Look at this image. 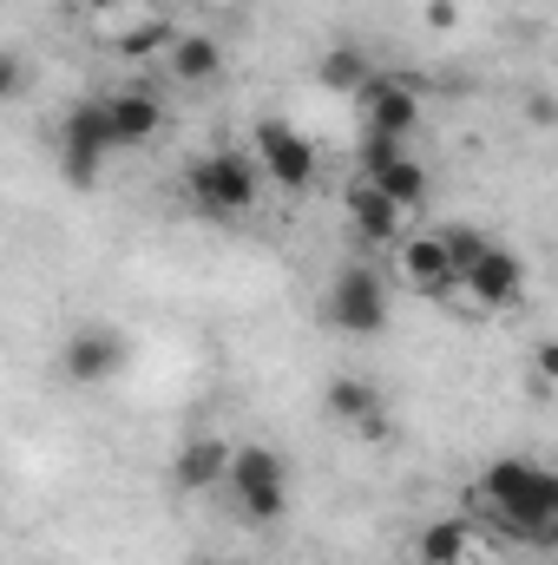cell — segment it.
<instances>
[{
  "label": "cell",
  "mask_w": 558,
  "mask_h": 565,
  "mask_svg": "<svg viewBox=\"0 0 558 565\" xmlns=\"http://www.w3.org/2000/svg\"><path fill=\"white\" fill-rule=\"evenodd\" d=\"M480 500L500 513V526H506V533H526V540H539V546L552 540V520H558V473H552V467L506 454V460H493V467H486Z\"/></svg>",
  "instance_id": "1"
},
{
  "label": "cell",
  "mask_w": 558,
  "mask_h": 565,
  "mask_svg": "<svg viewBox=\"0 0 558 565\" xmlns=\"http://www.w3.org/2000/svg\"><path fill=\"white\" fill-rule=\"evenodd\" d=\"M224 487L237 493L244 520H257V526H277L282 513H289V460H282L277 447H264V440H244V447H230Z\"/></svg>",
  "instance_id": "2"
},
{
  "label": "cell",
  "mask_w": 558,
  "mask_h": 565,
  "mask_svg": "<svg viewBox=\"0 0 558 565\" xmlns=\"http://www.w3.org/2000/svg\"><path fill=\"white\" fill-rule=\"evenodd\" d=\"M257 164L244 158V151H211V158H197L191 171H184V191H191V204L197 211H211V217H244L250 204H257Z\"/></svg>",
  "instance_id": "3"
},
{
  "label": "cell",
  "mask_w": 558,
  "mask_h": 565,
  "mask_svg": "<svg viewBox=\"0 0 558 565\" xmlns=\"http://www.w3.org/2000/svg\"><path fill=\"white\" fill-rule=\"evenodd\" d=\"M526 296V257L519 250H500V244H486L480 250V264H466L460 282L447 289V302H460V309H513Z\"/></svg>",
  "instance_id": "4"
},
{
  "label": "cell",
  "mask_w": 558,
  "mask_h": 565,
  "mask_svg": "<svg viewBox=\"0 0 558 565\" xmlns=\"http://www.w3.org/2000/svg\"><path fill=\"white\" fill-rule=\"evenodd\" d=\"M112 151V119H106V99H86L66 113L60 126V164H66V184H99V158Z\"/></svg>",
  "instance_id": "5"
},
{
  "label": "cell",
  "mask_w": 558,
  "mask_h": 565,
  "mask_svg": "<svg viewBox=\"0 0 558 565\" xmlns=\"http://www.w3.org/2000/svg\"><path fill=\"white\" fill-rule=\"evenodd\" d=\"M126 335L119 329H106V322H86V329H73L66 335V349H60V375L73 382V388H106L119 369H126Z\"/></svg>",
  "instance_id": "6"
},
{
  "label": "cell",
  "mask_w": 558,
  "mask_h": 565,
  "mask_svg": "<svg viewBox=\"0 0 558 565\" xmlns=\"http://www.w3.org/2000/svg\"><path fill=\"white\" fill-rule=\"evenodd\" d=\"M329 322L342 335H382V322H388V282L375 277V270H362V264H348L342 277L329 282Z\"/></svg>",
  "instance_id": "7"
},
{
  "label": "cell",
  "mask_w": 558,
  "mask_h": 565,
  "mask_svg": "<svg viewBox=\"0 0 558 565\" xmlns=\"http://www.w3.org/2000/svg\"><path fill=\"white\" fill-rule=\"evenodd\" d=\"M257 171L282 184V191H309V178H315V145L302 139L296 126H282V119H257Z\"/></svg>",
  "instance_id": "8"
},
{
  "label": "cell",
  "mask_w": 558,
  "mask_h": 565,
  "mask_svg": "<svg viewBox=\"0 0 558 565\" xmlns=\"http://www.w3.org/2000/svg\"><path fill=\"white\" fill-rule=\"evenodd\" d=\"M362 126L375 132V139H401L420 126V93L415 86H401V79H368L362 86Z\"/></svg>",
  "instance_id": "9"
},
{
  "label": "cell",
  "mask_w": 558,
  "mask_h": 565,
  "mask_svg": "<svg viewBox=\"0 0 558 565\" xmlns=\"http://www.w3.org/2000/svg\"><path fill=\"white\" fill-rule=\"evenodd\" d=\"M395 277L408 282L415 296H447L453 289V264H447V250H440V237L433 231H408L401 244H395Z\"/></svg>",
  "instance_id": "10"
},
{
  "label": "cell",
  "mask_w": 558,
  "mask_h": 565,
  "mask_svg": "<svg viewBox=\"0 0 558 565\" xmlns=\"http://www.w3.org/2000/svg\"><path fill=\"white\" fill-rule=\"evenodd\" d=\"M348 231L368 237V244H401L408 237V211H395L368 178H355L348 184Z\"/></svg>",
  "instance_id": "11"
},
{
  "label": "cell",
  "mask_w": 558,
  "mask_h": 565,
  "mask_svg": "<svg viewBox=\"0 0 558 565\" xmlns=\"http://www.w3.org/2000/svg\"><path fill=\"white\" fill-rule=\"evenodd\" d=\"M106 119H112V151H132V145L158 139V126H164V106H158V93H112L106 99Z\"/></svg>",
  "instance_id": "12"
},
{
  "label": "cell",
  "mask_w": 558,
  "mask_h": 565,
  "mask_svg": "<svg viewBox=\"0 0 558 565\" xmlns=\"http://www.w3.org/2000/svg\"><path fill=\"white\" fill-rule=\"evenodd\" d=\"M329 415L348 427H362L368 440H382L388 434V415H382V395H375V382H362V375H342V382H329Z\"/></svg>",
  "instance_id": "13"
},
{
  "label": "cell",
  "mask_w": 558,
  "mask_h": 565,
  "mask_svg": "<svg viewBox=\"0 0 558 565\" xmlns=\"http://www.w3.org/2000/svg\"><path fill=\"white\" fill-rule=\"evenodd\" d=\"M224 467H230V447H224V440H211V434H197V440H184V447H178L171 480H178L184 493H211V487H224Z\"/></svg>",
  "instance_id": "14"
},
{
  "label": "cell",
  "mask_w": 558,
  "mask_h": 565,
  "mask_svg": "<svg viewBox=\"0 0 558 565\" xmlns=\"http://www.w3.org/2000/svg\"><path fill=\"white\" fill-rule=\"evenodd\" d=\"M164 60H171V73H178L184 86H211V79L224 73V46H217L211 33H171Z\"/></svg>",
  "instance_id": "15"
},
{
  "label": "cell",
  "mask_w": 558,
  "mask_h": 565,
  "mask_svg": "<svg viewBox=\"0 0 558 565\" xmlns=\"http://www.w3.org/2000/svg\"><path fill=\"white\" fill-rule=\"evenodd\" d=\"M362 178H368V184H375L395 211H415L420 198H427V164H420V158H408V151L382 158V164H375V171H362Z\"/></svg>",
  "instance_id": "16"
},
{
  "label": "cell",
  "mask_w": 558,
  "mask_h": 565,
  "mask_svg": "<svg viewBox=\"0 0 558 565\" xmlns=\"http://www.w3.org/2000/svg\"><path fill=\"white\" fill-rule=\"evenodd\" d=\"M315 79H322L329 93H362V86L375 79V66H368V53H362V46H335V53H322Z\"/></svg>",
  "instance_id": "17"
},
{
  "label": "cell",
  "mask_w": 558,
  "mask_h": 565,
  "mask_svg": "<svg viewBox=\"0 0 558 565\" xmlns=\"http://www.w3.org/2000/svg\"><path fill=\"white\" fill-rule=\"evenodd\" d=\"M466 546H473L466 520H433V526H420V565H466Z\"/></svg>",
  "instance_id": "18"
},
{
  "label": "cell",
  "mask_w": 558,
  "mask_h": 565,
  "mask_svg": "<svg viewBox=\"0 0 558 565\" xmlns=\"http://www.w3.org/2000/svg\"><path fill=\"white\" fill-rule=\"evenodd\" d=\"M433 237H440V250H447V264H453V277H460L466 264H480V250L493 244V237H486L480 224H447V231H433Z\"/></svg>",
  "instance_id": "19"
},
{
  "label": "cell",
  "mask_w": 558,
  "mask_h": 565,
  "mask_svg": "<svg viewBox=\"0 0 558 565\" xmlns=\"http://www.w3.org/2000/svg\"><path fill=\"white\" fill-rule=\"evenodd\" d=\"M112 46H119L126 60H151L158 46H171V26H164V20H139V26H126V33H112Z\"/></svg>",
  "instance_id": "20"
},
{
  "label": "cell",
  "mask_w": 558,
  "mask_h": 565,
  "mask_svg": "<svg viewBox=\"0 0 558 565\" xmlns=\"http://www.w3.org/2000/svg\"><path fill=\"white\" fill-rule=\"evenodd\" d=\"M533 382H539V395L558 382V342H539V355H533Z\"/></svg>",
  "instance_id": "21"
},
{
  "label": "cell",
  "mask_w": 558,
  "mask_h": 565,
  "mask_svg": "<svg viewBox=\"0 0 558 565\" xmlns=\"http://www.w3.org/2000/svg\"><path fill=\"white\" fill-rule=\"evenodd\" d=\"M20 86H26V66H20V53H7V46H0V99H13Z\"/></svg>",
  "instance_id": "22"
},
{
  "label": "cell",
  "mask_w": 558,
  "mask_h": 565,
  "mask_svg": "<svg viewBox=\"0 0 558 565\" xmlns=\"http://www.w3.org/2000/svg\"><path fill=\"white\" fill-rule=\"evenodd\" d=\"M453 20H460V7H453V0H427V26H440V33H447Z\"/></svg>",
  "instance_id": "23"
},
{
  "label": "cell",
  "mask_w": 558,
  "mask_h": 565,
  "mask_svg": "<svg viewBox=\"0 0 558 565\" xmlns=\"http://www.w3.org/2000/svg\"><path fill=\"white\" fill-rule=\"evenodd\" d=\"M526 119H533V126H552V119H558V106H552V99H546V93H539V99L526 106Z\"/></svg>",
  "instance_id": "24"
}]
</instances>
